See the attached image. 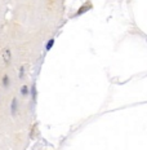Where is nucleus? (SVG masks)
I'll return each instance as SVG.
<instances>
[{
  "mask_svg": "<svg viewBox=\"0 0 147 150\" xmlns=\"http://www.w3.org/2000/svg\"><path fill=\"white\" fill-rule=\"evenodd\" d=\"M11 58H12V53H11V49L9 48H5L3 50V61L5 65H9L11 64Z\"/></svg>",
  "mask_w": 147,
  "mask_h": 150,
  "instance_id": "1",
  "label": "nucleus"
},
{
  "mask_svg": "<svg viewBox=\"0 0 147 150\" xmlns=\"http://www.w3.org/2000/svg\"><path fill=\"white\" fill-rule=\"evenodd\" d=\"M53 44H54V40H49V42H48V44H47V50H49L50 49V48H52L53 47Z\"/></svg>",
  "mask_w": 147,
  "mask_h": 150,
  "instance_id": "2",
  "label": "nucleus"
},
{
  "mask_svg": "<svg viewBox=\"0 0 147 150\" xmlns=\"http://www.w3.org/2000/svg\"><path fill=\"white\" fill-rule=\"evenodd\" d=\"M16 104H17V100H13V102H12V111L13 113H16Z\"/></svg>",
  "mask_w": 147,
  "mask_h": 150,
  "instance_id": "3",
  "label": "nucleus"
},
{
  "mask_svg": "<svg viewBox=\"0 0 147 150\" xmlns=\"http://www.w3.org/2000/svg\"><path fill=\"white\" fill-rule=\"evenodd\" d=\"M21 92H22V95H27V87L23 86L22 88H21Z\"/></svg>",
  "mask_w": 147,
  "mask_h": 150,
  "instance_id": "4",
  "label": "nucleus"
}]
</instances>
